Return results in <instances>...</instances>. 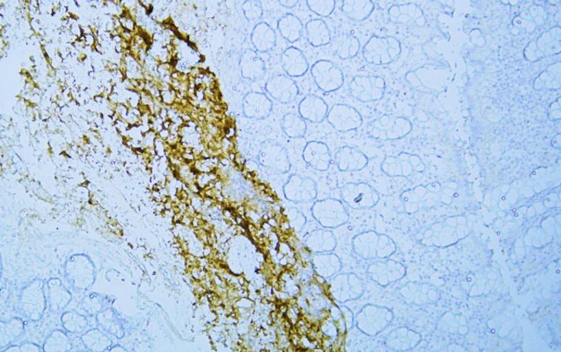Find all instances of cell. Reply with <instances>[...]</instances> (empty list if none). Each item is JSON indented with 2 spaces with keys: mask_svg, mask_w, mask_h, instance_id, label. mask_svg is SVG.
<instances>
[{
  "mask_svg": "<svg viewBox=\"0 0 561 352\" xmlns=\"http://www.w3.org/2000/svg\"><path fill=\"white\" fill-rule=\"evenodd\" d=\"M306 117L313 120H318L324 115L325 106L320 98L311 95L305 98Z\"/></svg>",
  "mask_w": 561,
  "mask_h": 352,
  "instance_id": "9c48e42d",
  "label": "cell"
},
{
  "mask_svg": "<svg viewBox=\"0 0 561 352\" xmlns=\"http://www.w3.org/2000/svg\"><path fill=\"white\" fill-rule=\"evenodd\" d=\"M310 73L315 85L324 92L338 91L345 83L343 71L329 60H318L310 67Z\"/></svg>",
  "mask_w": 561,
  "mask_h": 352,
  "instance_id": "7a4b0ae2",
  "label": "cell"
},
{
  "mask_svg": "<svg viewBox=\"0 0 561 352\" xmlns=\"http://www.w3.org/2000/svg\"><path fill=\"white\" fill-rule=\"evenodd\" d=\"M449 187L452 188V189H454V188L457 187V184H455V183H451L449 185Z\"/></svg>",
  "mask_w": 561,
  "mask_h": 352,
  "instance_id": "8fae6325",
  "label": "cell"
},
{
  "mask_svg": "<svg viewBox=\"0 0 561 352\" xmlns=\"http://www.w3.org/2000/svg\"><path fill=\"white\" fill-rule=\"evenodd\" d=\"M304 30L306 40L313 47H325L333 39L326 22L322 19H311L306 23Z\"/></svg>",
  "mask_w": 561,
  "mask_h": 352,
  "instance_id": "5b68a950",
  "label": "cell"
},
{
  "mask_svg": "<svg viewBox=\"0 0 561 352\" xmlns=\"http://www.w3.org/2000/svg\"><path fill=\"white\" fill-rule=\"evenodd\" d=\"M373 1H355L346 0L342 1L341 11L348 19L355 22H362L372 16L375 10Z\"/></svg>",
  "mask_w": 561,
  "mask_h": 352,
  "instance_id": "52a82bcc",
  "label": "cell"
},
{
  "mask_svg": "<svg viewBox=\"0 0 561 352\" xmlns=\"http://www.w3.org/2000/svg\"><path fill=\"white\" fill-rule=\"evenodd\" d=\"M329 47L335 56L346 60L354 58L360 53L361 43L356 36L342 32L333 37Z\"/></svg>",
  "mask_w": 561,
  "mask_h": 352,
  "instance_id": "277c9868",
  "label": "cell"
},
{
  "mask_svg": "<svg viewBox=\"0 0 561 352\" xmlns=\"http://www.w3.org/2000/svg\"><path fill=\"white\" fill-rule=\"evenodd\" d=\"M280 31L287 40L291 42H296L300 39L304 31V26L300 19L295 16H290L286 18L283 23H280Z\"/></svg>",
  "mask_w": 561,
  "mask_h": 352,
  "instance_id": "ba28073f",
  "label": "cell"
},
{
  "mask_svg": "<svg viewBox=\"0 0 561 352\" xmlns=\"http://www.w3.org/2000/svg\"><path fill=\"white\" fill-rule=\"evenodd\" d=\"M337 2L334 0L329 1H315V0H308L306 1L309 9L318 16L327 18L333 14L335 10Z\"/></svg>",
  "mask_w": 561,
  "mask_h": 352,
  "instance_id": "30bf717a",
  "label": "cell"
},
{
  "mask_svg": "<svg viewBox=\"0 0 561 352\" xmlns=\"http://www.w3.org/2000/svg\"><path fill=\"white\" fill-rule=\"evenodd\" d=\"M283 64L286 71L292 77H302L310 70L309 62L298 48L291 47L287 50L283 57Z\"/></svg>",
  "mask_w": 561,
  "mask_h": 352,
  "instance_id": "8992f818",
  "label": "cell"
},
{
  "mask_svg": "<svg viewBox=\"0 0 561 352\" xmlns=\"http://www.w3.org/2000/svg\"><path fill=\"white\" fill-rule=\"evenodd\" d=\"M508 189H509V186H508V185H504V186L503 187V189H502V191H503V192H504V193H505V192L508 191Z\"/></svg>",
  "mask_w": 561,
  "mask_h": 352,
  "instance_id": "7c38bea8",
  "label": "cell"
},
{
  "mask_svg": "<svg viewBox=\"0 0 561 352\" xmlns=\"http://www.w3.org/2000/svg\"><path fill=\"white\" fill-rule=\"evenodd\" d=\"M458 222H461L460 224H464L465 219H464V218H459V219H458Z\"/></svg>",
  "mask_w": 561,
  "mask_h": 352,
  "instance_id": "4fadbf2b",
  "label": "cell"
},
{
  "mask_svg": "<svg viewBox=\"0 0 561 352\" xmlns=\"http://www.w3.org/2000/svg\"><path fill=\"white\" fill-rule=\"evenodd\" d=\"M386 81L383 78L374 75H357L349 83L348 91L357 99L368 102L383 96Z\"/></svg>",
  "mask_w": 561,
  "mask_h": 352,
  "instance_id": "3957f363",
  "label": "cell"
},
{
  "mask_svg": "<svg viewBox=\"0 0 561 352\" xmlns=\"http://www.w3.org/2000/svg\"><path fill=\"white\" fill-rule=\"evenodd\" d=\"M361 54L368 64L385 66L399 56L401 44L394 37L374 35L363 45Z\"/></svg>",
  "mask_w": 561,
  "mask_h": 352,
  "instance_id": "6da1fadb",
  "label": "cell"
}]
</instances>
